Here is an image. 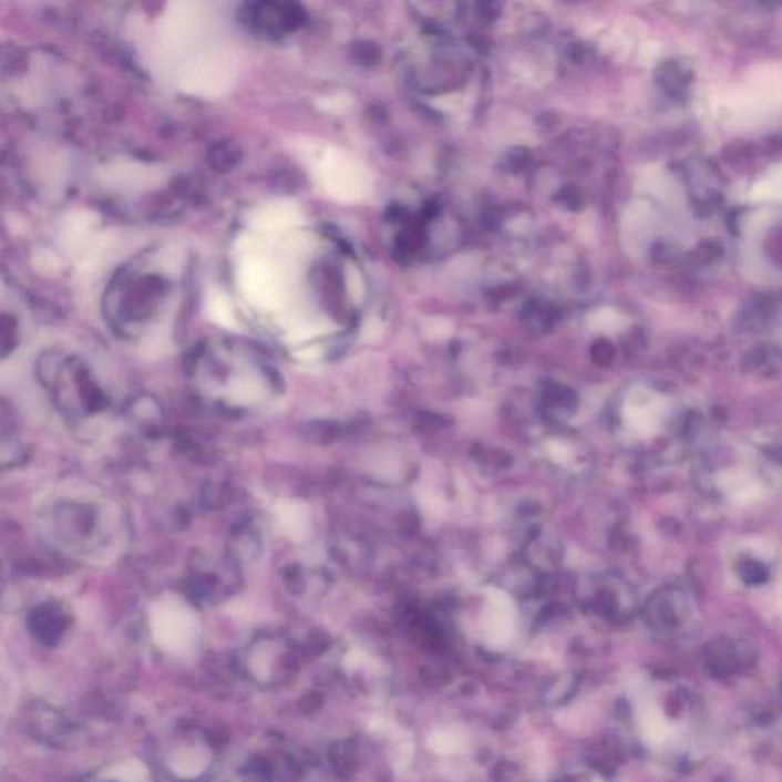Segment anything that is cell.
<instances>
[{"label": "cell", "instance_id": "3", "mask_svg": "<svg viewBox=\"0 0 782 782\" xmlns=\"http://www.w3.org/2000/svg\"><path fill=\"white\" fill-rule=\"evenodd\" d=\"M212 13L193 2H177L168 6L160 20L158 51L164 58H179L189 54L212 27Z\"/></svg>", "mask_w": 782, "mask_h": 782}, {"label": "cell", "instance_id": "8", "mask_svg": "<svg viewBox=\"0 0 782 782\" xmlns=\"http://www.w3.org/2000/svg\"><path fill=\"white\" fill-rule=\"evenodd\" d=\"M303 212L292 200H269L249 213L248 225L261 234L285 233L303 224Z\"/></svg>", "mask_w": 782, "mask_h": 782}, {"label": "cell", "instance_id": "5", "mask_svg": "<svg viewBox=\"0 0 782 782\" xmlns=\"http://www.w3.org/2000/svg\"><path fill=\"white\" fill-rule=\"evenodd\" d=\"M239 285L249 303L265 310L284 308L286 301L285 274L274 261L266 257H245L240 261Z\"/></svg>", "mask_w": 782, "mask_h": 782}, {"label": "cell", "instance_id": "6", "mask_svg": "<svg viewBox=\"0 0 782 782\" xmlns=\"http://www.w3.org/2000/svg\"><path fill=\"white\" fill-rule=\"evenodd\" d=\"M153 638L168 651L188 650L197 638V618L187 604L177 598H164L151 613Z\"/></svg>", "mask_w": 782, "mask_h": 782}, {"label": "cell", "instance_id": "11", "mask_svg": "<svg viewBox=\"0 0 782 782\" xmlns=\"http://www.w3.org/2000/svg\"><path fill=\"white\" fill-rule=\"evenodd\" d=\"M260 394L261 387L253 378H239V381L231 385V398L236 399L240 404L254 402L259 399Z\"/></svg>", "mask_w": 782, "mask_h": 782}, {"label": "cell", "instance_id": "14", "mask_svg": "<svg viewBox=\"0 0 782 782\" xmlns=\"http://www.w3.org/2000/svg\"><path fill=\"white\" fill-rule=\"evenodd\" d=\"M34 265L40 272L48 274V276L58 272L60 268L58 257H55L51 251H47V249L38 253V256L34 257Z\"/></svg>", "mask_w": 782, "mask_h": 782}, {"label": "cell", "instance_id": "10", "mask_svg": "<svg viewBox=\"0 0 782 782\" xmlns=\"http://www.w3.org/2000/svg\"><path fill=\"white\" fill-rule=\"evenodd\" d=\"M277 512L281 526L290 536L301 538L306 534L309 526V512L305 506H301L300 503L288 502L278 507Z\"/></svg>", "mask_w": 782, "mask_h": 782}, {"label": "cell", "instance_id": "2", "mask_svg": "<svg viewBox=\"0 0 782 782\" xmlns=\"http://www.w3.org/2000/svg\"><path fill=\"white\" fill-rule=\"evenodd\" d=\"M237 76V60L222 44L189 54L177 71V86L189 95L216 99L227 94Z\"/></svg>", "mask_w": 782, "mask_h": 782}, {"label": "cell", "instance_id": "4", "mask_svg": "<svg viewBox=\"0 0 782 782\" xmlns=\"http://www.w3.org/2000/svg\"><path fill=\"white\" fill-rule=\"evenodd\" d=\"M317 179L326 195L341 204H357L372 193V176L348 152L328 148L317 165Z\"/></svg>", "mask_w": 782, "mask_h": 782}, {"label": "cell", "instance_id": "12", "mask_svg": "<svg viewBox=\"0 0 782 782\" xmlns=\"http://www.w3.org/2000/svg\"><path fill=\"white\" fill-rule=\"evenodd\" d=\"M184 256L179 249L167 248L160 257V268L168 276H177L183 271Z\"/></svg>", "mask_w": 782, "mask_h": 782}, {"label": "cell", "instance_id": "7", "mask_svg": "<svg viewBox=\"0 0 782 782\" xmlns=\"http://www.w3.org/2000/svg\"><path fill=\"white\" fill-rule=\"evenodd\" d=\"M100 179L119 192H143L158 187L165 181V173L158 167L135 161H116L100 172Z\"/></svg>", "mask_w": 782, "mask_h": 782}, {"label": "cell", "instance_id": "9", "mask_svg": "<svg viewBox=\"0 0 782 782\" xmlns=\"http://www.w3.org/2000/svg\"><path fill=\"white\" fill-rule=\"evenodd\" d=\"M205 310H207L209 320L222 326V328L231 330L239 328L231 300H229V297L224 290L219 288H209L207 290V296H205Z\"/></svg>", "mask_w": 782, "mask_h": 782}, {"label": "cell", "instance_id": "1", "mask_svg": "<svg viewBox=\"0 0 782 782\" xmlns=\"http://www.w3.org/2000/svg\"><path fill=\"white\" fill-rule=\"evenodd\" d=\"M99 224L94 212L75 209L64 216L60 225V247L75 261L76 276L82 281L99 276L109 253L115 248V237L111 233L100 231Z\"/></svg>", "mask_w": 782, "mask_h": 782}, {"label": "cell", "instance_id": "13", "mask_svg": "<svg viewBox=\"0 0 782 782\" xmlns=\"http://www.w3.org/2000/svg\"><path fill=\"white\" fill-rule=\"evenodd\" d=\"M346 280H348L350 297H352L354 301L362 300V296H364V284H362L360 271H358L353 265H348V268H346Z\"/></svg>", "mask_w": 782, "mask_h": 782}, {"label": "cell", "instance_id": "15", "mask_svg": "<svg viewBox=\"0 0 782 782\" xmlns=\"http://www.w3.org/2000/svg\"><path fill=\"white\" fill-rule=\"evenodd\" d=\"M350 103H352V99L349 95H333L321 99L320 106L328 112H344Z\"/></svg>", "mask_w": 782, "mask_h": 782}]
</instances>
